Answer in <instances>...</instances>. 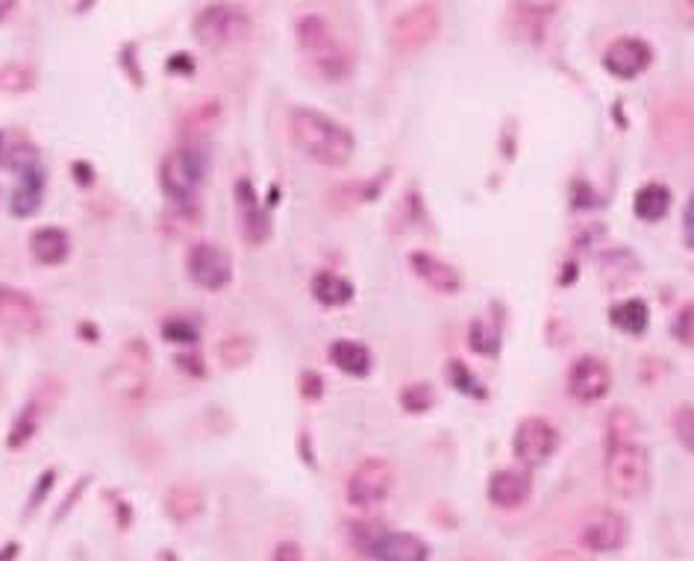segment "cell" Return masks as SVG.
<instances>
[{"instance_id": "6da1fadb", "label": "cell", "mask_w": 694, "mask_h": 561, "mask_svg": "<svg viewBox=\"0 0 694 561\" xmlns=\"http://www.w3.org/2000/svg\"><path fill=\"white\" fill-rule=\"evenodd\" d=\"M289 135L303 156H310L324 169H344L356 151V142H353V133L348 126L324 112L310 110V106H294L289 112Z\"/></svg>"}, {"instance_id": "7a4b0ae2", "label": "cell", "mask_w": 694, "mask_h": 561, "mask_svg": "<svg viewBox=\"0 0 694 561\" xmlns=\"http://www.w3.org/2000/svg\"><path fill=\"white\" fill-rule=\"evenodd\" d=\"M294 33H298L301 51L310 57V62L324 80H344V76L351 74V51L339 42V35L333 33V27H330L324 16H315V12L301 16L298 24H294Z\"/></svg>"}, {"instance_id": "3957f363", "label": "cell", "mask_w": 694, "mask_h": 561, "mask_svg": "<svg viewBox=\"0 0 694 561\" xmlns=\"http://www.w3.org/2000/svg\"><path fill=\"white\" fill-rule=\"evenodd\" d=\"M603 473H606V486L612 494L624 497V500H642L651 488V452L636 441L610 445Z\"/></svg>"}, {"instance_id": "277c9868", "label": "cell", "mask_w": 694, "mask_h": 561, "mask_svg": "<svg viewBox=\"0 0 694 561\" xmlns=\"http://www.w3.org/2000/svg\"><path fill=\"white\" fill-rule=\"evenodd\" d=\"M251 35V16L233 3H212L194 18V39L210 51H227Z\"/></svg>"}, {"instance_id": "5b68a950", "label": "cell", "mask_w": 694, "mask_h": 561, "mask_svg": "<svg viewBox=\"0 0 694 561\" xmlns=\"http://www.w3.org/2000/svg\"><path fill=\"white\" fill-rule=\"evenodd\" d=\"M203 174H207V165H203L201 153H194L192 147H174L162 160V192L177 206H185V203L194 201V194H198L203 183Z\"/></svg>"}, {"instance_id": "8992f818", "label": "cell", "mask_w": 694, "mask_h": 561, "mask_svg": "<svg viewBox=\"0 0 694 561\" xmlns=\"http://www.w3.org/2000/svg\"><path fill=\"white\" fill-rule=\"evenodd\" d=\"M392 486H394V470L392 465L385 459H365L356 465L351 477H348V488H344V494H348V503L353 509H374L385 500V497L392 494Z\"/></svg>"}, {"instance_id": "52a82bcc", "label": "cell", "mask_w": 694, "mask_h": 561, "mask_svg": "<svg viewBox=\"0 0 694 561\" xmlns=\"http://www.w3.org/2000/svg\"><path fill=\"white\" fill-rule=\"evenodd\" d=\"M439 27H442V16L433 3H419V7L406 9L392 27L394 51L403 53V57L424 51L439 35Z\"/></svg>"}, {"instance_id": "ba28073f", "label": "cell", "mask_w": 694, "mask_h": 561, "mask_svg": "<svg viewBox=\"0 0 694 561\" xmlns=\"http://www.w3.org/2000/svg\"><path fill=\"white\" fill-rule=\"evenodd\" d=\"M185 271H189L192 283L203 292H224L227 285L233 283V262L215 244H192L189 256H185Z\"/></svg>"}, {"instance_id": "9c48e42d", "label": "cell", "mask_w": 694, "mask_h": 561, "mask_svg": "<svg viewBox=\"0 0 694 561\" xmlns=\"http://www.w3.org/2000/svg\"><path fill=\"white\" fill-rule=\"evenodd\" d=\"M630 520L618 509L592 511L580 527V544L594 553H615L627 544Z\"/></svg>"}, {"instance_id": "30bf717a", "label": "cell", "mask_w": 694, "mask_h": 561, "mask_svg": "<svg viewBox=\"0 0 694 561\" xmlns=\"http://www.w3.org/2000/svg\"><path fill=\"white\" fill-rule=\"evenodd\" d=\"M515 459L524 465V468H539L544 461L551 459L556 447H560V432L553 429L551 420L544 418H527L521 420L519 429H515Z\"/></svg>"}, {"instance_id": "8fae6325", "label": "cell", "mask_w": 694, "mask_h": 561, "mask_svg": "<svg viewBox=\"0 0 694 561\" xmlns=\"http://www.w3.org/2000/svg\"><path fill=\"white\" fill-rule=\"evenodd\" d=\"M0 329L12 336H42V306L18 288H0Z\"/></svg>"}, {"instance_id": "7c38bea8", "label": "cell", "mask_w": 694, "mask_h": 561, "mask_svg": "<svg viewBox=\"0 0 694 561\" xmlns=\"http://www.w3.org/2000/svg\"><path fill=\"white\" fill-rule=\"evenodd\" d=\"M653 62L651 44L636 35H624V39H615V42L606 48L603 53V68L610 71L612 76L618 80H633V76L644 74Z\"/></svg>"}, {"instance_id": "4fadbf2b", "label": "cell", "mask_w": 694, "mask_h": 561, "mask_svg": "<svg viewBox=\"0 0 694 561\" xmlns=\"http://www.w3.org/2000/svg\"><path fill=\"white\" fill-rule=\"evenodd\" d=\"M612 388V370L606 361L583 356L571 365L569 374V391L580 402H597L603 400Z\"/></svg>"}, {"instance_id": "5bb4252c", "label": "cell", "mask_w": 694, "mask_h": 561, "mask_svg": "<svg viewBox=\"0 0 694 561\" xmlns=\"http://www.w3.org/2000/svg\"><path fill=\"white\" fill-rule=\"evenodd\" d=\"M533 494V477L524 468H501L489 479V500L497 509H519Z\"/></svg>"}, {"instance_id": "9a60e30c", "label": "cell", "mask_w": 694, "mask_h": 561, "mask_svg": "<svg viewBox=\"0 0 694 561\" xmlns=\"http://www.w3.org/2000/svg\"><path fill=\"white\" fill-rule=\"evenodd\" d=\"M374 561H428L430 550L412 532H376L371 547L365 550Z\"/></svg>"}, {"instance_id": "2e32d148", "label": "cell", "mask_w": 694, "mask_h": 561, "mask_svg": "<svg viewBox=\"0 0 694 561\" xmlns=\"http://www.w3.org/2000/svg\"><path fill=\"white\" fill-rule=\"evenodd\" d=\"M103 394L118 402H139L148 391V374L135 361H118L103 374Z\"/></svg>"}, {"instance_id": "e0dca14e", "label": "cell", "mask_w": 694, "mask_h": 561, "mask_svg": "<svg viewBox=\"0 0 694 561\" xmlns=\"http://www.w3.org/2000/svg\"><path fill=\"white\" fill-rule=\"evenodd\" d=\"M410 265H412V271H415V277H419L421 283H428L433 292L456 294L462 288L460 271L453 268V265H447V262L439 259V256H433V253L415 251L410 256Z\"/></svg>"}, {"instance_id": "ac0fdd59", "label": "cell", "mask_w": 694, "mask_h": 561, "mask_svg": "<svg viewBox=\"0 0 694 561\" xmlns=\"http://www.w3.org/2000/svg\"><path fill=\"white\" fill-rule=\"evenodd\" d=\"M235 210H239V224H242L244 242L248 244H262L265 242L268 224L265 212L260 206V197L253 192V185L248 180H239L235 183Z\"/></svg>"}, {"instance_id": "d6986e66", "label": "cell", "mask_w": 694, "mask_h": 561, "mask_svg": "<svg viewBox=\"0 0 694 561\" xmlns=\"http://www.w3.org/2000/svg\"><path fill=\"white\" fill-rule=\"evenodd\" d=\"M42 197H44V171L39 162H33V165L21 169V176H18L16 192H12V215H18V218L33 215V212L42 206Z\"/></svg>"}, {"instance_id": "ffe728a7", "label": "cell", "mask_w": 694, "mask_h": 561, "mask_svg": "<svg viewBox=\"0 0 694 561\" xmlns=\"http://www.w3.org/2000/svg\"><path fill=\"white\" fill-rule=\"evenodd\" d=\"M30 253L39 265H62L71 253V238L62 226H42L30 235Z\"/></svg>"}, {"instance_id": "44dd1931", "label": "cell", "mask_w": 694, "mask_h": 561, "mask_svg": "<svg viewBox=\"0 0 694 561\" xmlns=\"http://www.w3.org/2000/svg\"><path fill=\"white\" fill-rule=\"evenodd\" d=\"M330 361L348 377H365L371 370L369 347L360 341H351V338H339V341L330 344Z\"/></svg>"}, {"instance_id": "7402d4cb", "label": "cell", "mask_w": 694, "mask_h": 561, "mask_svg": "<svg viewBox=\"0 0 694 561\" xmlns=\"http://www.w3.org/2000/svg\"><path fill=\"white\" fill-rule=\"evenodd\" d=\"M610 320L612 327L621 329V333L642 336L644 329H647V320H651V309H647V303L638 300V297H630V300H621L612 306Z\"/></svg>"}, {"instance_id": "603a6c76", "label": "cell", "mask_w": 694, "mask_h": 561, "mask_svg": "<svg viewBox=\"0 0 694 561\" xmlns=\"http://www.w3.org/2000/svg\"><path fill=\"white\" fill-rule=\"evenodd\" d=\"M633 210L642 221H662L671 210V192L668 185L662 183H647L636 192V201H633Z\"/></svg>"}, {"instance_id": "cb8c5ba5", "label": "cell", "mask_w": 694, "mask_h": 561, "mask_svg": "<svg viewBox=\"0 0 694 561\" xmlns=\"http://www.w3.org/2000/svg\"><path fill=\"white\" fill-rule=\"evenodd\" d=\"M312 294L326 309H339V306L353 300V285L344 277H339V274H333V271H321L315 283H312Z\"/></svg>"}, {"instance_id": "d4e9b609", "label": "cell", "mask_w": 694, "mask_h": 561, "mask_svg": "<svg viewBox=\"0 0 694 561\" xmlns=\"http://www.w3.org/2000/svg\"><path fill=\"white\" fill-rule=\"evenodd\" d=\"M165 509L177 523L194 520L203 511V494L194 486H174L165 497Z\"/></svg>"}, {"instance_id": "484cf974", "label": "cell", "mask_w": 694, "mask_h": 561, "mask_svg": "<svg viewBox=\"0 0 694 561\" xmlns=\"http://www.w3.org/2000/svg\"><path fill=\"white\" fill-rule=\"evenodd\" d=\"M36 151L30 147V142L24 139H16L12 133H0V169L9 171H21L27 165H33Z\"/></svg>"}, {"instance_id": "4316f807", "label": "cell", "mask_w": 694, "mask_h": 561, "mask_svg": "<svg viewBox=\"0 0 694 561\" xmlns=\"http://www.w3.org/2000/svg\"><path fill=\"white\" fill-rule=\"evenodd\" d=\"M39 418H42V406H39V400L33 397V400L27 402L24 409H21L16 424H12V432H9V450H21V447L36 436V429H39Z\"/></svg>"}, {"instance_id": "83f0119b", "label": "cell", "mask_w": 694, "mask_h": 561, "mask_svg": "<svg viewBox=\"0 0 694 561\" xmlns=\"http://www.w3.org/2000/svg\"><path fill=\"white\" fill-rule=\"evenodd\" d=\"M215 124H218V103H203V106H198V110H192L183 118V135L189 142H194V139L210 135V130Z\"/></svg>"}, {"instance_id": "f1b7e54d", "label": "cell", "mask_w": 694, "mask_h": 561, "mask_svg": "<svg viewBox=\"0 0 694 561\" xmlns=\"http://www.w3.org/2000/svg\"><path fill=\"white\" fill-rule=\"evenodd\" d=\"M469 344L471 350H477L480 356H497V350H501V333L489 327L485 320H474L469 329Z\"/></svg>"}, {"instance_id": "f546056e", "label": "cell", "mask_w": 694, "mask_h": 561, "mask_svg": "<svg viewBox=\"0 0 694 561\" xmlns=\"http://www.w3.org/2000/svg\"><path fill=\"white\" fill-rule=\"evenodd\" d=\"M218 353H221V361H224L227 368H242V365L251 361L253 344H251V338L233 336V338H227V341H221Z\"/></svg>"}, {"instance_id": "4dcf8cb0", "label": "cell", "mask_w": 694, "mask_h": 561, "mask_svg": "<svg viewBox=\"0 0 694 561\" xmlns=\"http://www.w3.org/2000/svg\"><path fill=\"white\" fill-rule=\"evenodd\" d=\"M401 406L406 411H428L433 406V388L428 382H415V386H406L401 391Z\"/></svg>"}, {"instance_id": "1f68e13d", "label": "cell", "mask_w": 694, "mask_h": 561, "mask_svg": "<svg viewBox=\"0 0 694 561\" xmlns=\"http://www.w3.org/2000/svg\"><path fill=\"white\" fill-rule=\"evenodd\" d=\"M636 418L630 415V411H615L610 418V429H606V436H610V445H618V441H633L636 436Z\"/></svg>"}, {"instance_id": "d6a6232c", "label": "cell", "mask_w": 694, "mask_h": 561, "mask_svg": "<svg viewBox=\"0 0 694 561\" xmlns=\"http://www.w3.org/2000/svg\"><path fill=\"white\" fill-rule=\"evenodd\" d=\"M447 377H451L453 388H460L462 394H471V397H485V391L480 388V382L471 377V370L462 365V361H451L447 365Z\"/></svg>"}, {"instance_id": "836d02e7", "label": "cell", "mask_w": 694, "mask_h": 561, "mask_svg": "<svg viewBox=\"0 0 694 561\" xmlns=\"http://www.w3.org/2000/svg\"><path fill=\"white\" fill-rule=\"evenodd\" d=\"M162 338L165 341H198V329H194L192 320H185V318H171L162 324Z\"/></svg>"}, {"instance_id": "e575fe53", "label": "cell", "mask_w": 694, "mask_h": 561, "mask_svg": "<svg viewBox=\"0 0 694 561\" xmlns=\"http://www.w3.org/2000/svg\"><path fill=\"white\" fill-rule=\"evenodd\" d=\"M674 432H677L680 445L694 452V406H686L674 415Z\"/></svg>"}, {"instance_id": "d590c367", "label": "cell", "mask_w": 694, "mask_h": 561, "mask_svg": "<svg viewBox=\"0 0 694 561\" xmlns=\"http://www.w3.org/2000/svg\"><path fill=\"white\" fill-rule=\"evenodd\" d=\"M674 336L683 344H692L694 347V303L683 306V312L677 315V320H674Z\"/></svg>"}, {"instance_id": "8d00e7d4", "label": "cell", "mask_w": 694, "mask_h": 561, "mask_svg": "<svg viewBox=\"0 0 694 561\" xmlns=\"http://www.w3.org/2000/svg\"><path fill=\"white\" fill-rule=\"evenodd\" d=\"M271 561H306V559H303V550L298 541H283V544H276L274 559Z\"/></svg>"}, {"instance_id": "74e56055", "label": "cell", "mask_w": 694, "mask_h": 561, "mask_svg": "<svg viewBox=\"0 0 694 561\" xmlns=\"http://www.w3.org/2000/svg\"><path fill=\"white\" fill-rule=\"evenodd\" d=\"M301 388H303V397H310V400H315L321 394V377L315 374V370H306L301 379Z\"/></svg>"}, {"instance_id": "f35d334b", "label": "cell", "mask_w": 694, "mask_h": 561, "mask_svg": "<svg viewBox=\"0 0 694 561\" xmlns=\"http://www.w3.org/2000/svg\"><path fill=\"white\" fill-rule=\"evenodd\" d=\"M542 561H589V559L583 553H577V550H553V553L544 555Z\"/></svg>"}, {"instance_id": "ab89813d", "label": "cell", "mask_w": 694, "mask_h": 561, "mask_svg": "<svg viewBox=\"0 0 694 561\" xmlns=\"http://www.w3.org/2000/svg\"><path fill=\"white\" fill-rule=\"evenodd\" d=\"M53 479H57V477H53V473H44L42 482H39V488H36V497H33V503H30V511H33L39 503H42L44 491H48V488H53Z\"/></svg>"}, {"instance_id": "60d3db41", "label": "cell", "mask_w": 694, "mask_h": 561, "mask_svg": "<svg viewBox=\"0 0 694 561\" xmlns=\"http://www.w3.org/2000/svg\"><path fill=\"white\" fill-rule=\"evenodd\" d=\"M683 226H686V238H688V244H692V247H694V197H692V203H688V210H686V221H683Z\"/></svg>"}, {"instance_id": "b9f144b4", "label": "cell", "mask_w": 694, "mask_h": 561, "mask_svg": "<svg viewBox=\"0 0 694 561\" xmlns=\"http://www.w3.org/2000/svg\"><path fill=\"white\" fill-rule=\"evenodd\" d=\"M162 561H174V555H162Z\"/></svg>"}]
</instances>
